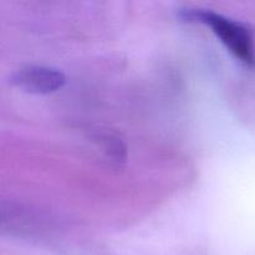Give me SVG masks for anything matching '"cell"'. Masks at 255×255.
Instances as JSON below:
<instances>
[{"label": "cell", "instance_id": "obj_1", "mask_svg": "<svg viewBox=\"0 0 255 255\" xmlns=\"http://www.w3.org/2000/svg\"><path fill=\"white\" fill-rule=\"evenodd\" d=\"M184 21L207 25L224 46L248 67H255L253 31L246 24L206 9H186L181 11Z\"/></svg>", "mask_w": 255, "mask_h": 255}, {"label": "cell", "instance_id": "obj_2", "mask_svg": "<svg viewBox=\"0 0 255 255\" xmlns=\"http://www.w3.org/2000/svg\"><path fill=\"white\" fill-rule=\"evenodd\" d=\"M66 77L60 70L49 66H26L11 76L15 86L31 94H50L64 86Z\"/></svg>", "mask_w": 255, "mask_h": 255}]
</instances>
